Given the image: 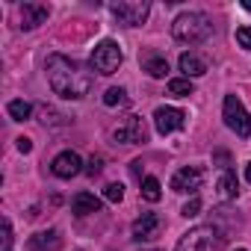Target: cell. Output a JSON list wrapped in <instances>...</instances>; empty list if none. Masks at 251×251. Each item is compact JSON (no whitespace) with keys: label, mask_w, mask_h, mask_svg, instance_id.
I'll use <instances>...</instances> for the list:
<instances>
[{"label":"cell","mask_w":251,"mask_h":251,"mask_svg":"<svg viewBox=\"0 0 251 251\" xmlns=\"http://www.w3.org/2000/svg\"><path fill=\"white\" fill-rule=\"evenodd\" d=\"M142 198L145 201H160L163 198V186H160L157 177H145L142 180Z\"/></svg>","instance_id":"obj_20"},{"label":"cell","mask_w":251,"mask_h":251,"mask_svg":"<svg viewBox=\"0 0 251 251\" xmlns=\"http://www.w3.org/2000/svg\"><path fill=\"white\" fill-rule=\"evenodd\" d=\"M236 251H245V248H236Z\"/></svg>","instance_id":"obj_31"},{"label":"cell","mask_w":251,"mask_h":251,"mask_svg":"<svg viewBox=\"0 0 251 251\" xmlns=\"http://www.w3.org/2000/svg\"><path fill=\"white\" fill-rule=\"evenodd\" d=\"M222 242H225V236L213 225H201V227H192L189 233L180 236L177 251H219Z\"/></svg>","instance_id":"obj_3"},{"label":"cell","mask_w":251,"mask_h":251,"mask_svg":"<svg viewBox=\"0 0 251 251\" xmlns=\"http://www.w3.org/2000/svg\"><path fill=\"white\" fill-rule=\"evenodd\" d=\"M236 42H239V48H248L251 50V27H239L236 30Z\"/></svg>","instance_id":"obj_24"},{"label":"cell","mask_w":251,"mask_h":251,"mask_svg":"<svg viewBox=\"0 0 251 251\" xmlns=\"http://www.w3.org/2000/svg\"><path fill=\"white\" fill-rule=\"evenodd\" d=\"M27 245L33 248V251H53V248H59L62 245V239H59V230H39V233H33L30 239H27Z\"/></svg>","instance_id":"obj_14"},{"label":"cell","mask_w":251,"mask_h":251,"mask_svg":"<svg viewBox=\"0 0 251 251\" xmlns=\"http://www.w3.org/2000/svg\"><path fill=\"white\" fill-rule=\"evenodd\" d=\"M183 124H186V112H183V109L160 106V109L154 112V127H157V133H160V136H169V133L180 130Z\"/></svg>","instance_id":"obj_8"},{"label":"cell","mask_w":251,"mask_h":251,"mask_svg":"<svg viewBox=\"0 0 251 251\" xmlns=\"http://www.w3.org/2000/svg\"><path fill=\"white\" fill-rule=\"evenodd\" d=\"M121 59H124V53H121V48H118L112 39L98 42L95 50H92V68H95L98 74H115L118 65H121Z\"/></svg>","instance_id":"obj_5"},{"label":"cell","mask_w":251,"mask_h":251,"mask_svg":"<svg viewBox=\"0 0 251 251\" xmlns=\"http://www.w3.org/2000/svg\"><path fill=\"white\" fill-rule=\"evenodd\" d=\"M154 251H163V248H154Z\"/></svg>","instance_id":"obj_30"},{"label":"cell","mask_w":251,"mask_h":251,"mask_svg":"<svg viewBox=\"0 0 251 251\" xmlns=\"http://www.w3.org/2000/svg\"><path fill=\"white\" fill-rule=\"evenodd\" d=\"M219 195H222L225 201H230V198L239 195V183H236V175H233V172H225V175H222V180H219Z\"/></svg>","instance_id":"obj_16"},{"label":"cell","mask_w":251,"mask_h":251,"mask_svg":"<svg viewBox=\"0 0 251 251\" xmlns=\"http://www.w3.org/2000/svg\"><path fill=\"white\" fill-rule=\"evenodd\" d=\"M86 172H89V175H98V172H100V157H92V160H89V169H86Z\"/></svg>","instance_id":"obj_27"},{"label":"cell","mask_w":251,"mask_h":251,"mask_svg":"<svg viewBox=\"0 0 251 251\" xmlns=\"http://www.w3.org/2000/svg\"><path fill=\"white\" fill-rule=\"evenodd\" d=\"M45 68H48V83H50V89H53L59 98H65V100H80V98L89 95V89H92V74H89L80 62H74L71 56L50 53L48 62H45Z\"/></svg>","instance_id":"obj_1"},{"label":"cell","mask_w":251,"mask_h":251,"mask_svg":"<svg viewBox=\"0 0 251 251\" xmlns=\"http://www.w3.org/2000/svg\"><path fill=\"white\" fill-rule=\"evenodd\" d=\"M201 183H204V175H201V169H195V166H186V169H177L175 172V177H172V189L175 192H198L201 189Z\"/></svg>","instance_id":"obj_9"},{"label":"cell","mask_w":251,"mask_h":251,"mask_svg":"<svg viewBox=\"0 0 251 251\" xmlns=\"http://www.w3.org/2000/svg\"><path fill=\"white\" fill-rule=\"evenodd\" d=\"M222 118H225V124L239 136V139H248L251 136V115L245 112V106H242V100L236 98V95H227L225 98V103H222Z\"/></svg>","instance_id":"obj_4"},{"label":"cell","mask_w":251,"mask_h":251,"mask_svg":"<svg viewBox=\"0 0 251 251\" xmlns=\"http://www.w3.org/2000/svg\"><path fill=\"white\" fill-rule=\"evenodd\" d=\"M103 198H106V201H112V204H118V201L124 198V186H121V183H106Z\"/></svg>","instance_id":"obj_22"},{"label":"cell","mask_w":251,"mask_h":251,"mask_svg":"<svg viewBox=\"0 0 251 251\" xmlns=\"http://www.w3.org/2000/svg\"><path fill=\"white\" fill-rule=\"evenodd\" d=\"M112 136H115V142H124V145H142V142H148V127L139 115H130Z\"/></svg>","instance_id":"obj_7"},{"label":"cell","mask_w":251,"mask_h":251,"mask_svg":"<svg viewBox=\"0 0 251 251\" xmlns=\"http://www.w3.org/2000/svg\"><path fill=\"white\" fill-rule=\"evenodd\" d=\"M213 33V21L204 12H180L172 24V36L186 45H198Z\"/></svg>","instance_id":"obj_2"},{"label":"cell","mask_w":251,"mask_h":251,"mask_svg":"<svg viewBox=\"0 0 251 251\" xmlns=\"http://www.w3.org/2000/svg\"><path fill=\"white\" fill-rule=\"evenodd\" d=\"M71 213H77V216L100 213V198H95L92 192H77V195L71 198Z\"/></svg>","instance_id":"obj_13"},{"label":"cell","mask_w":251,"mask_h":251,"mask_svg":"<svg viewBox=\"0 0 251 251\" xmlns=\"http://www.w3.org/2000/svg\"><path fill=\"white\" fill-rule=\"evenodd\" d=\"M3 251H12V225H9V219H3Z\"/></svg>","instance_id":"obj_25"},{"label":"cell","mask_w":251,"mask_h":251,"mask_svg":"<svg viewBox=\"0 0 251 251\" xmlns=\"http://www.w3.org/2000/svg\"><path fill=\"white\" fill-rule=\"evenodd\" d=\"M160 227H163V222H160L157 213H142V216L133 222V239H136V242L154 239V236L160 233Z\"/></svg>","instance_id":"obj_11"},{"label":"cell","mask_w":251,"mask_h":251,"mask_svg":"<svg viewBox=\"0 0 251 251\" xmlns=\"http://www.w3.org/2000/svg\"><path fill=\"white\" fill-rule=\"evenodd\" d=\"M83 160L74 154V151H62V154H56L53 157V163H50V172L56 175V177H74V175H80L83 169Z\"/></svg>","instance_id":"obj_10"},{"label":"cell","mask_w":251,"mask_h":251,"mask_svg":"<svg viewBox=\"0 0 251 251\" xmlns=\"http://www.w3.org/2000/svg\"><path fill=\"white\" fill-rule=\"evenodd\" d=\"M50 15V9L45 3H24L21 6V27L24 30H36L39 24H45Z\"/></svg>","instance_id":"obj_12"},{"label":"cell","mask_w":251,"mask_h":251,"mask_svg":"<svg viewBox=\"0 0 251 251\" xmlns=\"http://www.w3.org/2000/svg\"><path fill=\"white\" fill-rule=\"evenodd\" d=\"M6 109H9V118H12V121H27V118L33 115V106H30L27 100H9Z\"/></svg>","instance_id":"obj_18"},{"label":"cell","mask_w":251,"mask_h":251,"mask_svg":"<svg viewBox=\"0 0 251 251\" xmlns=\"http://www.w3.org/2000/svg\"><path fill=\"white\" fill-rule=\"evenodd\" d=\"M192 92H195V86H192L189 77H175V80H169V95H175V98H189Z\"/></svg>","instance_id":"obj_17"},{"label":"cell","mask_w":251,"mask_h":251,"mask_svg":"<svg viewBox=\"0 0 251 251\" xmlns=\"http://www.w3.org/2000/svg\"><path fill=\"white\" fill-rule=\"evenodd\" d=\"M198 210H201V198H198V195H192V198L183 204V210H180V213H183L186 219H192V216H198Z\"/></svg>","instance_id":"obj_23"},{"label":"cell","mask_w":251,"mask_h":251,"mask_svg":"<svg viewBox=\"0 0 251 251\" xmlns=\"http://www.w3.org/2000/svg\"><path fill=\"white\" fill-rule=\"evenodd\" d=\"M245 180L251 183V163H248V169H245Z\"/></svg>","instance_id":"obj_28"},{"label":"cell","mask_w":251,"mask_h":251,"mask_svg":"<svg viewBox=\"0 0 251 251\" xmlns=\"http://www.w3.org/2000/svg\"><path fill=\"white\" fill-rule=\"evenodd\" d=\"M124 100H127V92H124V89H118V86L106 89V95H103V103H106V106H121Z\"/></svg>","instance_id":"obj_21"},{"label":"cell","mask_w":251,"mask_h":251,"mask_svg":"<svg viewBox=\"0 0 251 251\" xmlns=\"http://www.w3.org/2000/svg\"><path fill=\"white\" fill-rule=\"evenodd\" d=\"M30 148H33V142H30L27 136H21V139H18V151H21V154H30Z\"/></svg>","instance_id":"obj_26"},{"label":"cell","mask_w":251,"mask_h":251,"mask_svg":"<svg viewBox=\"0 0 251 251\" xmlns=\"http://www.w3.org/2000/svg\"><path fill=\"white\" fill-rule=\"evenodd\" d=\"M180 71L186 74V77H201V74H207V59H201L198 53H180Z\"/></svg>","instance_id":"obj_15"},{"label":"cell","mask_w":251,"mask_h":251,"mask_svg":"<svg viewBox=\"0 0 251 251\" xmlns=\"http://www.w3.org/2000/svg\"><path fill=\"white\" fill-rule=\"evenodd\" d=\"M142 68H145L151 77H166V74H169V62H166L163 56H151V59H145Z\"/></svg>","instance_id":"obj_19"},{"label":"cell","mask_w":251,"mask_h":251,"mask_svg":"<svg viewBox=\"0 0 251 251\" xmlns=\"http://www.w3.org/2000/svg\"><path fill=\"white\" fill-rule=\"evenodd\" d=\"M148 12H151V6L145 0H118V3H112V15L127 27H142Z\"/></svg>","instance_id":"obj_6"},{"label":"cell","mask_w":251,"mask_h":251,"mask_svg":"<svg viewBox=\"0 0 251 251\" xmlns=\"http://www.w3.org/2000/svg\"><path fill=\"white\" fill-rule=\"evenodd\" d=\"M242 6H245V9H248V12H251V0H248V3H242Z\"/></svg>","instance_id":"obj_29"}]
</instances>
